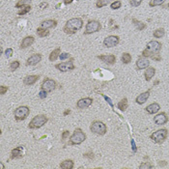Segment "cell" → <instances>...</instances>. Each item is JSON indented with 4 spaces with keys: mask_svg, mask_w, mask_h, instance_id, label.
I'll list each match as a JSON object with an SVG mask.
<instances>
[{
    "mask_svg": "<svg viewBox=\"0 0 169 169\" xmlns=\"http://www.w3.org/2000/svg\"><path fill=\"white\" fill-rule=\"evenodd\" d=\"M70 57V53H68V52H62V53H60V55H59V59L60 60H66L68 59Z\"/></svg>",
    "mask_w": 169,
    "mask_h": 169,
    "instance_id": "74e56055",
    "label": "cell"
},
{
    "mask_svg": "<svg viewBox=\"0 0 169 169\" xmlns=\"http://www.w3.org/2000/svg\"><path fill=\"white\" fill-rule=\"evenodd\" d=\"M37 35L40 38H44V37H46V36L49 35V31L48 29H44V28H42V27H39L37 29Z\"/></svg>",
    "mask_w": 169,
    "mask_h": 169,
    "instance_id": "4316f807",
    "label": "cell"
},
{
    "mask_svg": "<svg viewBox=\"0 0 169 169\" xmlns=\"http://www.w3.org/2000/svg\"><path fill=\"white\" fill-rule=\"evenodd\" d=\"M165 1V0H151L149 2V5L151 7H156V6H160Z\"/></svg>",
    "mask_w": 169,
    "mask_h": 169,
    "instance_id": "d6a6232c",
    "label": "cell"
},
{
    "mask_svg": "<svg viewBox=\"0 0 169 169\" xmlns=\"http://www.w3.org/2000/svg\"><path fill=\"white\" fill-rule=\"evenodd\" d=\"M39 78H40L39 75H35V74H33V75H27V77H24L23 83H24V85H27V86L33 85V84H35L36 82L39 80Z\"/></svg>",
    "mask_w": 169,
    "mask_h": 169,
    "instance_id": "ffe728a7",
    "label": "cell"
},
{
    "mask_svg": "<svg viewBox=\"0 0 169 169\" xmlns=\"http://www.w3.org/2000/svg\"><path fill=\"white\" fill-rule=\"evenodd\" d=\"M48 6V3H46V2H42L41 4H40V8H41V9H46Z\"/></svg>",
    "mask_w": 169,
    "mask_h": 169,
    "instance_id": "7dc6e473",
    "label": "cell"
},
{
    "mask_svg": "<svg viewBox=\"0 0 169 169\" xmlns=\"http://www.w3.org/2000/svg\"><path fill=\"white\" fill-rule=\"evenodd\" d=\"M151 58H152L153 60H156V61H160V60H161V57L160 56L159 53H157V54H154L152 57H151Z\"/></svg>",
    "mask_w": 169,
    "mask_h": 169,
    "instance_id": "f6af8a7d",
    "label": "cell"
},
{
    "mask_svg": "<svg viewBox=\"0 0 169 169\" xmlns=\"http://www.w3.org/2000/svg\"><path fill=\"white\" fill-rule=\"evenodd\" d=\"M160 109V105H159V103H151V105H149L145 108L146 112L149 113V114H156L157 112H159Z\"/></svg>",
    "mask_w": 169,
    "mask_h": 169,
    "instance_id": "44dd1931",
    "label": "cell"
},
{
    "mask_svg": "<svg viewBox=\"0 0 169 169\" xmlns=\"http://www.w3.org/2000/svg\"><path fill=\"white\" fill-rule=\"evenodd\" d=\"M56 25H57V20H43L41 22L40 27L44 28V29H49V28L56 27Z\"/></svg>",
    "mask_w": 169,
    "mask_h": 169,
    "instance_id": "e0dca14e",
    "label": "cell"
},
{
    "mask_svg": "<svg viewBox=\"0 0 169 169\" xmlns=\"http://www.w3.org/2000/svg\"><path fill=\"white\" fill-rule=\"evenodd\" d=\"M48 121V119L46 118V115H43V114L37 115V116H35L33 119L30 121L29 125H28V128L31 129H40V128H42L43 126H44Z\"/></svg>",
    "mask_w": 169,
    "mask_h": 169,
    "instance_id": "3957f363",
    "label": "cell"
},
{
    "mask_svg": "<svg viewBox=\"0 0 169 169\" xmlns=\"http://www.w3.org/2000/svg\"><path fill=\"white\" fill-rule=\"evenodd\" d=\"M149 66H150V62L146 57H140V58H138L137 61H136V67L138 68V70L147 69Z\"/></svg>",
    "mask_w": 169,
    "mask_h": 169,
    "instance_id": "2e32d148",
    "label": "cell"
},
{
    "mask_svg": "<svg viewBox=\"0 0 169 169\" xmlns=\"http://www.w3.org/2000/svg\"><path fill=\"white\" fill-rule=\"evenodd\" d=\"M82 26H83V20L80 17H74V19L69 20L65 24V26L63 28V31L66 34H74L77 31H79Z\"/></svg>",
    "mask_w": 169,
    "mask_h": 169,
    "instance_id": "6da1fadb",
    "label": "cell"
},
{
    "mask_svg": "<svg viewBox=\"0 0 169 169\" xmlns=\"http://www.w3.org/2000/svg\"><path fill=\"white\" fill-rule=\"evenodd\" d=\"M13 53H14L13 48H7L5 50V56L7 57V58H10V57L13 55Z\"/></svg>",
    "mask_w": 169,
    "mask_h": 169,
    "instance_id": "f35d334b",
    "label": "cell"
},
{
    "mask_svg": "<svg viewBox=\"0 0 169 169\" xmlns=\"http://www.w3.org/2000/svg\"><path fill=\"white\" fill-rule=\"evenodd\" d=\"M165 34V31L163 28H159V29H157L156 31H154V37L155 38H161V37H163Z\"/></svg>",
    "mask_w": 169,
    "mask_h": 169,
    "instance_id": "4dcf8cb0",
    "label": "cell"
},
{
    "mask_svg": "<svg viewBox=\"0 0 169 169\" xmlns=\"http://www.w3.org/2000/svg\"><path fill=\"white\" fill-rule=\"evenodd\" d=\"M39 97H40L41 99H46V97H48V92L44 91V90H41L40 93H39Z\"/></svg>",
    "mask_w": 169,
    "mask_h": 169,
    "instance_id": "7bdbcfd3",
    "label": "cell"
},
{
    "mask_svg": "<svg viewBox=\"0 0 169 169\" xmlns=\"http://www.w3.org/2000/svg\"><path fill=\"white\" fill-rule=\"evenodd\" d=\"M55 68L58 71L62 72V73H66V72H69L74 69V65L73 60L69 61V62H62V63H59L55 65Z\"/></svg>",
    "mask_w": 169,
    "mask_h": 169,
    "instance_id": "8fae6325",
    "label": "cell"
},
{
    "mask_svg": "<svg viewBox=\"0 0 169 169\" xmlns=\"http://www.w3.org/2000/svg\"><path fill=\"white\" fill-rule=\"evenodd\" d=\"M86 140V134L82 131L81 129H75L74 134H72L69 140L70 145H79Z\"/></svg>",
    "mask_w": 169,
    "mask_h": 169,
    "instance_id": "7a4b0ae2",
    "label": "cell"
},
{
    "mask_svg": "<svg viewBox=\"0 0 169 169\" xmlns=\"http://www.w3.org/2000/svg\"><path fill=\"white\" fill-rule=\"evenodd\" d=\"M29 113H30L29 107L26 105H21V106H19L15 110L14 115H15V118L17 121H23L28 117Z\"/></svg>",
    "mask_w": 169,
    "mask_h": 169,
    "instance_id": "8992f818",
    "label": "cell"
},
{
    "mask_svg": "<svg viewBox=\"0 0 169 169\" xmlns=\"http://www.w3.org/2000/svg\"><path fill=\"white\" fill-rule=\"evenodd\" d=\"M118 108H119L121 111H125L126 109L128 108V100L127 98H124L123 100L119 102L118 103Z\"/></svg>",
    "mask_w": 169,
    "mask_h": 169,
    "instance_id": "83f0119b",
    "label": "cell"
},
{
    "mask_svg": "<svg viewBox=\"0 0 169 169\" xmlns=\"http://www.w3.org/2000/svg\"><path fill=\"white\" fill-rule=\"evenodd\" d=\"M69 136H70V131H63L62 135H61V138H62V140L64 141V140H66L68 137H69Z\"/></svg>",
    "mask_w": 169,
    "mask_h": 169,
    "instance_id": "60d3db41",
    "label": "cell"
},
{
    "mask_svg": "<svg viewBox=\"0 0 169 169\" xmlns=\"http://www.w3.org/2000/svg\"><path fill=\"white\" fill-rule=\"evenodd\" d=\"M73 1H74V0H64V3L66 5H68V4H71V3L73 2Z\"/></svg>",
    "mask_w": 169,
    "mask_h": 169,
    "instance_id": "681fc988",
    "label": "cell"
},
{
    "mask_svg": "<svg viewBox=\"0 0 169 169\" xmlns=\"http://www.w3.org/2000/svg\"><path fill=\"white\" fill-rule=\"evenodd\" d=\"M146 49H148L153 54H157L161 49V44L157 41H150L146 46Z\"/></svg>",
    "mask_w": 169,
    "mask_h": 169,
    "instance_id": "30bf717a",
    "label": "cell"
},
{
    "mask_svg": "<svg viewBox=\"0 0 169 169\" xmlns=\"http://www.w3.org/2000/svg\"><path fill=\"white\" fill-rule=\"evenodd\" d=\"M153 55H154L153 53H151L148 49H144L142 51V56L143 57H146V58H147V57H152Z\"/></svg>",
    "mask_w": 169,
    "mask_h": 169,
    "instance_id": "ab89813d",
    "label": "cell"
},
{
    "mask_svg": "<svg viewBox=\"0 0 169 169\" xmlns=\"http://www.w3.org/2000/svg\"><path fill=\"white\" fill-rule=\"evenodd\" d=\"M149 97H150V90L138 95L136 97L135 102H136V103H138V105H143V103H145L147 102V100L149 99Z\"/></svg>",
    "mask_w": 169,
    "mask_h": 169,
    "instance_id": "d6986e66",
    "label": "cell"
},
{
    "mask_svg": "<svg viewBox=\"0 0 169 169\" xmlns=\"http://www.w3.org/2000/svg\"><path fill=\"white\" fill-rule=\"evenodd\" d=\"M121 6H122V2L119 1V0H117V1L111 3L110 8L112 9V10H118L119 8H121Z\"/></svg>",
    "mask_w": 169,
    "mask_h": 169,
    "instance_id": "e575fe53",
    "label": "cell"
},
{
    "mask_svg": "<svg viewBox=\"0 0 169 169\" xmlns=\"http://www.w3.org/2000/svg\"><path fill=\"white\" fill-rule=\"evenodd\" d=\"M61 53V48H55L53 51H51V53L49 54V61L50 62H54L56 61L57 58H59V55Z\"/></svg>",
    "mask_w": 169,
    "mask_h": 169,
    "instance_id": "d4e9b609",
    "label": "cell"
},
{
    "mask_svg": "<svg viewBox=\"0 0 169 169\" xmlns=\"http://www.w3.org/2000/svg\"><path fill=\"white\" fill-rule=\"evenodd\" d=\"M74 166V161L72 160H65L60 163V167L63 169H73Z\"/></svg>",
    "mask_w": 169,
    "mask_h": 169,
    "instance_id": "cb8c5ba5",
    "label": "cell"
},
{
    "mask_svg": "<svg viewBox=\"0 0 169 169\" xmlns=\"http://www.w3.org/2000/svg\"><path fill=\"white\" fill-rule=\"evenodd\" d=\"M119 42H120V38L118 37V36L110 35L103 40V44L105 48H113V46H116L119 44Z\"/></svg>",
    "mask_w": 169,
    "mask_h": 169,
    "instance_id": "9c48e42d",
    "label": "cell"
},
{
    "mask_svg": "<svg viewBox=\"0 0 169 169\" xmlns=\"http://www.w3.org/2000/svg\"><path fill=\"white\" fill-rule=\"evenodd\" d=\"M92 103H93V99L88 98L87 97V98H82L78 100V102L77 103V106L79 109H84V108L89 107Z\"/></svg>",
    "mask_w": 169,
    "mask_h": 169,
    "instance_id": "7c38bea8",
    "label": "cell"
},
{
    "mask_svg": "<svg viewBox=\"0 0 169 169\" xmlns=\"http://www.w3.org/2000/svg\"><path fill=\"white\" fill-rule=\"evenodd\" d=\"M8 87H7V86H4V85H1L0 86V94L1 95H4L5 93L8 91Z\"/></svg>",
    "mask_w": 169,
    "mask_h": 169,
    "instance_id": "b9f144b4",
    "label": "cell"
},
{
    "mask_svg": "<svg viewBox=\"0 0 169 169\" xmlns=\"http://www.w3.org/2000/svg\"><path fill=\"white\" fill-rule=\"evenodd\" d=\"M167 6H168V8H169V3H168V5H167Z\"/></svg>",
    "mask_w": 169,
    "mask_h": 169,
    "instance_id": "f5cc1de1",
    "label": "cell"
},
{
    "mask_svg": "<svg viewBox=\"0 0 169 169\" xmlns=\"http://www.w3.org/2000/svg\"><path fill=\"white\" fill-rule=\"evenodd\" d=\"M132 23L134 24V26H135L136 28H137V29H138L139 31H141V30L145 29V28H146V24H145V23L141 22V21L137 20L136 19H134V20H132Z\"/></svg>",
    "mask_w": 169,
    "mask_h": 169,
    "instance_id": "484cf974",
    "label": "cell"
},
{
    "mask_svg": "<svg viewBox=\"0 0 169 169\" xmlns=\"http://www.w3.org/2000/svg\"><path fill=\"white\" fill-rule=\"evenodd\" d=\"M111 1H112V0H98L96 3V6L97 8H103V6H106L107 4H109Z\"/></svg>",
    "mask_w": 169,
    "mask_h": 169,
    "instance_id": "1f68e13d",
    "label": "cell"
},
{
    "mask_svg": "<svg viewBox=\"0 0 169 169\" xmlns=\"http://www.w3.org/2000/svg\"><path fill=\"white\" fill-rule=\"evenodd\" d=\"M100 29H102V24L100 23V21L92 20H89L87 24H86L84 34L90 35V34L96 33V32H99Z\"/></svg>",
    "mask_w": 169,
    "mask_h": 169,
    "instance_id": "5b68a950",
    "label": "cell"
},
{
    "mask_svg": "<svg viewBox=\"0 0 169 169\" xmlns=\"http://www.w3.org/2000/svg\"><path fill=\"white\" fill-rule=\"evenodd\" d=\"M1 168H2V169H4V165H3V163H1Z\"/></svg>",
    "mask_w": 169,
    "mask_h": 169,
    "instance_id": "816d5d0a",
    "label": "cell"
},
{
    "mask_svg": "<svg viewBox=\"0 0 169 169\" xmlns=\"http://www.w3.org/2000/svg\"><path fill=\"white\" fill-rule=\"evenodd\" d=\"M98 58L103 61V63L108 64V65H113L116 62V57L113 54H103V55H99Z\"/></svg>",
    "mask_w": 169,
    "mask_h": 169,
    "instance_id": "5bb4252c",
    "label": "cell"
},
{
    "mask_svg": "<svg viewBox=\"0 0 169 169\" xmlns=\"http://www.w3.org/2000/svg\"><path fill=\"white\" fill-rule=\"evenodd\" d=\"M140 169H143V168H153V165L149 164L148 162H143L141 165L139 166Z\"/></svg>",
    "mask_w": 169,
    "mask_h": 169,
    "instance_id": "ee69618b",
    "label": "cell"
},
{
    "mask_svg": "<svg viewBox=\"0 0 169 169\" xmlns=\"http://www.w3.org/2000/svg\"><path fill=\"white\" fill-rule=\"evenodd\" d=\"M121 60H122V62H123L124 64H129L131 61V56L129 53L125 52V53H123V55H122Z\"/></svg>",
    "mask_w": 169,
    "mask_h": 169,
    "instance_id": "f546056e",
    "label": "cell"
},
{
    "mask_svg": "<svg viewBox=\"0 0 169 169\" xmlns=\"http://www.w3.org/2000/svg\"><path fill=\"white\" fill-rule=\"evenodd\" d=\"M131 148H132V151H134V152H136V145H135L134 140V139H131Z\"/></svg>",
    "mask_w": 169,
    "mask_h": 169,
    "instance_id": "bcb514c9",
    "label": "cell"
},
{
    "mask_svg": "<svg viewBox=\"0 0 169 169\" xmlns=\"http://www.w3.org/2000/svg\"><path fill=\"white\" fill-rule=\"evenodd\" d=\"M70 112H71L70 110H66V111H65V112H64V115H67V114H69Z\"/></svg>",
    "mask_w": 169,
    "mask_h": 169,
    "instance_id": "f907efd6",
    "label": "cell"
},
{
    "mask_svg": "<svg viewBox=\"0 0 169 169\" xmlns=\"http://www.w3.org/2000/svg\"><path fill=\"white\" fill-rule=\"evenodd\" d=\"M167 121H168V117H167V115L165 112H161L160 114H157L156 115V116L154 117V122H155V124H157V125H164V124H166L167 123Z\"/></svg>",
    "mask_w": 169,
    "mask_h": 169,
    "instance_id": "4fadbf2b",
    "label": "cell"
},
{
    "mask_svg": "<svg viewBox=\"0 0 169 169\" xmlns=\"http://www.w3.org/2000/svg\"><path fill=\"white\" fill-rule=\"evenodd\" d=\"M167 129H159V131L153 132L152 134H151V139L153 140L154 142L156 143H161L163 142L165 139L167 137Z\"/></svg>",
    "mask_w": 169,
    "mask_h": 169,
    "instance_id": "52a82bcc",
    "label": "cell"
},
{
    "mask_svg": "<svg viewBox=\"0 0 169 169\" xmlns=\"http://www.w3.org/2000/svg\"><path fill=\"white\" fill-rule=\"evenodd\" d=\"M31 0H19V2L16 4V8H21V7L25 6V3L30 2Z\"/></svg>",
    "mask_w": 169,
    "mask_h": 169,
    "instance_id": "d590c367",
    "label": "cell"
},
{
    "mask_svg": "<svg viewBox=\"0 0 169 169\" xmlns=\"http://www.w3.org/2000/svg\"><path fill=\"white\" fill-rule=\"evenodd\" d=\"M142 3V0H129V4L132 7H138Z\"/></svg>",
    "mask_w": 169,
    "mask_h": 169,
    "instance_id": "8d00e7d4",
    "label": "cell"
},
{
    "mask_svg": "<svg viewBox=\"0 0 169 169\" xmlns=\"http://www.w3.org/2000/svg\"><path fill=\"white\" fill-rule=\"evenodd\" d=\"M21 150H22V147L21 146L13 149L12 152H11V159H17V157H22L23 155H22V152H21Z\"/></svg>",
    "mask_w": 169,
    "mask_h": 169,
    "instance_id": "7402d4cb",
    "label": "cell"
},
{
    "mask_svg": "<svg viewBox=\"0 0 169 169\" xmlns=\"http://www.w3.org/2000/svg\"><path fill=\"white\" fill-rule=\"evenodd\" d=\"M42 61V55L39 54V53H36V54L31 55L29 58L26 61V65L27 66H35V65L39 64Z\"/></svg>",
    "mask_w": 169,
    "mask_h": 169,
    "instance_id": "9a60e30c",
    "label": "cell"
},
{
    "mask_svg": "<svg viewBox=\"0 0 169 169\" xmlns=\"http://www.w3.org/2000/svg\"><path fill=\"white\" fill-rule=\"evenodd\" d=\"M35 42V39L33 36H27V37H25L22 42H21L20 44V48L21 49H24V48H27L28 46H30L34 44Z\"/></svg>",
    "mask_w": 169,
    "mask_h": 169,
    "instance_id": "ac0fdd59",
    "label": "cell"
},
{
    "mask_svg": "<svg viewBox=\"0 0 169 169\" xmlns=\"http://www.w3.org/2000/svg\"><path fill=\"white\" fill-rule=\"evenodd\" d=\"M156 74V69L155 68H147V70L145 72V79L147 81H150L154 77V75Z\"/></svg>",
    "mask_w": 169,
    "mask_h": 169,
    "instance_id": "603a6c76",
    "label": "cell"
},
{
    "mask_svg": "<svg viewBox=\"0 0 169 169\" xmlns=\"http://www.w3.org/2000/svg\"><path fill=\"white\" fill-rule=\"evenodd\" d=\"M103 98H105V99L106 100V102L108 103H109V105H110L111 106H113V103H112V102H111V100L108 98V97H106V96H105V95H103Z\"/></svg>",
    "mask_w": 169,
    "mask_h": 169,
    "instance_id": "c3c4849f",
    "label": "cell"
},
{
    "mask_svg": "<svg viewBox=\"0 0 169 169\" xmlns=\"http://www.w3.org/2000/svg\"><path fill=\"white\" fill-rule=\"evenodd\" d=\"M30 11H31V6L30 5H25L23 7H21V10L17 12V15H19V16H23V15H25V14L29 13Z\"/></svg>",
    "mask_w": 169,
    "mask_h": 169,
    "instance_id": "f1b7e54d",
    "label": "cell"
},
{
    "mask_svg": "<svg viewBox=\"0 0 169 169\" xmlns=\"http://www.w3.org/2000/svg\"><path fill=\"white\" fill-rule=\"evenodd\" d=\"M20 66V63L19 61H13V62L10 64V69L11 71H16L19 69Z\"/></svg>",
    "mask_w": 169,
    "mask_h": 169,
    "instance_id": "836d02e7",
    "label": "cell"
},
{
    "mask_svg": "<svg viewBox=\"0 0 169 169\" xmlns=\"http://www.w3.org/2000/svg\"><path fill=\"white\" fill-rule=\"evenodd\" d=\"M56 88V82L55 80L51 79V78H45L44 81L41 85V90H44L46 92H52L53 90Z\"/></svg>",
    "mask_w": 169,
    "mask_h": 169,
    "instance_id": "ba28073f",
    "label": "cell"
},
{
    "mask_svg": "<svg viewBox=\"0 0 169 169\" xmlns=\"http://www.w3.org/2000/svg\"><path fill=\"white\" fill-rule=\"evenodd\" d=\"M90 129L98 135H105L107 131L106 125L102 121H94L90 126Z\"/></svg>",
    "mask_w": 169,
    "mask_h": 169,
    "instance_id": "277c9868",
    "label": "cell"
}]
</instances>
